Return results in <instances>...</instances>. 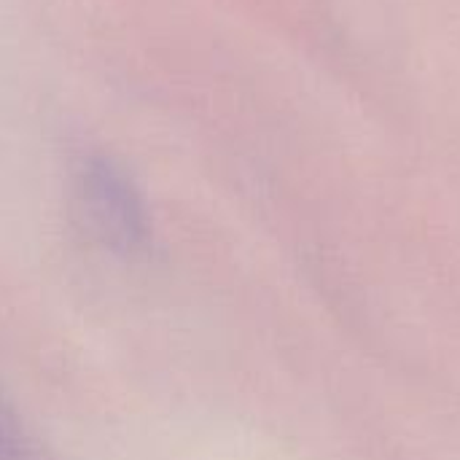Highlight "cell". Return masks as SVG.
<instances>
[{
	"instance_id": "cell-1",
	"label": "cell",
	"mask_w": 460,
	"mask_h": 460,
	"mask_svg": "<svg viewBox=\"0 0 460 460\" xmlns=\"http://www.w3.org/2000/svg\"><path fill=\"white\" fill-rule=\"evenodd\" d=\"M75 205L92 234L119 256L146 253L151 245V216L135 178L108 154L89 151L73 167Z\"/></svg>"
}]
</instances>
